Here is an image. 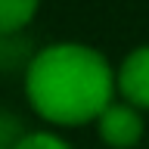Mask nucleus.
<instances>
[{
	"label": "nucleus",
	"mask_w": 149,
	"mask_h": 149,
	"mask_svg": "<svg viewBox=\"0 0 149 149\" xmlns=\"http://www.w3.org/2000/svg\"><path fill=\"white\" fill-rule=\"evenodd\" d=\"M25 53H28V40L25 37H0V68L3 72H9L13 65H19V62H25ZM25 68H28V62H25Z\"/></svg>",
	"instance_id": "nucleus-6"
},
{
	"label": "nucleus",
	"mask_w": 149,
	"mask_h": 149,
	"mask_svg": "<svg viewBox=\"0 0 149 149\" xmlns=\"http://www.w3.org/2000/svg\"><path fill=\"white\" fill-rule=\"evenodd\" d=\"M40 0H0V37H16L34 19Z\"/></svg>",
	"instance_id": "nucleus-4"
},
{
	"label": "nucleus",
	"mask_w": 149,
	"mask_h": 149,
	"mask_svg": "<svg viewBox=\"0 0 149 149\" xmlns=\"http://www.w3.org/2000/svg\"><path fill=\"white\" fill-rule=\"evenodd\" d=\"M118 93L134 109H149V44L137 47L118 68Z\"/></svg>",
	"instance_id": "nucleus-3"
},
{
	"label": "nucleus",
	"mask_w": 149,
	"mask_h": 149,
	"mask_svg": "<svg viewBox=\"0 0 149 149\" xmlns=\"http://www.w3.org/2000/svg\"><path fill=\"white\" fill-rule=\"evenodd\" d=\"M22 140H25L22 118H19L16 112H9V109L0 106V149H16Z\"/></svg>",
	"instance_id": "nucleus-5"
},
{
	"label": "nucleus",
	"mask_w": 149,
	"mask_h": 149,
	"mask_svg": "<svg viewBox=\"0 0 149 149\" xmlns=\"http://www.w3.org/2000/svg\"><path fill=\"white\" fill-rule=\"evenodd\" d=\"M115 72L106 56L84 44H50L31 56L25 68V93L40 118L78 127L100 118L112 106Z\"/></svg>",
	"instance_id": "nucleus-1"
},
{
	"label": "nucleus",
	"mask_w": 149,
	"mask_h": 149,
	"mask_svg": "<svg viewBox=\"0 0 149 149\" xmlns=\"http://www.w3.org/2000/svg\"><path fill=\"white\" fill-rule=\"evenodd\" d=\"M16 149H72V146H68L62 137H56V134L34 130V134H25V140H22Z\"/></svg>",
	"instance_id": "nucleus-7"
},
{
	"label": "nucleus",
	"mask_w": 149,
	"mask_h": 149,
	"mask_svg": "<svg viewBox=\"0 0 149 149\" xmlns=\"http://www.w3.org/2000/svg\"><path fill=\"white\" fill-rule=\"evenodd\" d=\"M100 137L112 149H134L143 140V118L130 102H112L96 118Z\"/></svg>",
	"instance_id": "nucleus-2"
}]
</instances>
